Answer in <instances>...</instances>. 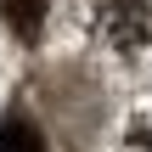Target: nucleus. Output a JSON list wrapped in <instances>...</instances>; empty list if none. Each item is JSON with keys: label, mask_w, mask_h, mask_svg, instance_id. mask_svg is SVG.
I'll list each match as a JSON object with an SVG mask.
<instances>
[{"label": "nucleus", "mask_w": 152, "mask_h": 152, "mask_svg": "<svg viewBox=\"0 0 152 152\" xmlns=\"http://www.w3.org/2000/svg\"><path fill=\"white\" fill-rule=\"evenodd\" d=\"M90 39L107 51H147L152 45V0H73Z\"/></svg>", "instance_id": "obj_1"}, {"label": "nucleus", "mask_w": 152, "mask_h": 152, "mask_svg": "<svg viewBox=\"0 0 152 152\" xmlns=\"http://www.w3.org/2000/svg\"><path fill=\"white\" fill-rule=\"evenodd\" d=\"M124 152H152V124H141V130L124 141Z\"/></svg>", "instance_id": "obj_4"}, {"label": "nucleus", "mask_w": 152, "mask_h": 152, "mask_svg": "<svg viewBox=\"0 0 152 152\" xmlns=\"http://www.w3.org/2000/svg\"><path fill=\"white\" fill-rule=\"evenodd\" d=\"M0 23H6V34H11V39L34 45V39H39V28H45V0H0Z\"/></svg>", "instance_id": "obj_2"}, {"label": "nucleus", "mask_w": 152, "mask_h": 152, "mask_svg": "<svg viewBox=\"0 0 152 152\" xmlns=\"http://www.w3.org/2000/svg\"><path fill=\"white\" fill-rule=\"evenodd\" d=\"M0 152H51V147H45V130H39L23 107H11L6 124H0Z\"/></svg>", "instance_id": "obj_3"}]
</instances>
